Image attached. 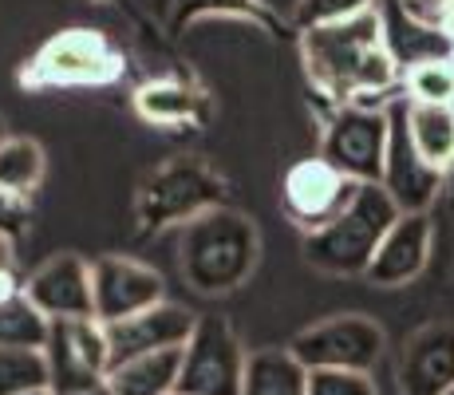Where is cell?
<instances>
[{"mask_svg":"<svg viewBox=\"0 0 454 395\" xmlns=\"http://www.w3.org/2000/svg\"><path fill=\"white\" fill-rule=\"evenodd\" d=\"M301 59L312 87L328 103H375V95L391 103V91L403 87V72L383 43L380 12H364L356 20L320 24L301 32Z\"/></svg>","mask_w":454,"mask_h":395,"instance_id":"cell-1","label":"cell"},{"mask_svg":"<svg viewBox=\"0 0 454 395\" xmlns=\"http://www.w3.org/2000/svg\"><path fill=\"white\" fill-rule=\"evenodd\" d=\"M257 253V225L230 206H214L178 225V269L186 285L202 296L233 293L253 273Z\"/></svg>","mask_w":454,"mask_h":395,"instance_id":"cell-2","label":"cell"},{"mask_svg":"<svg viewBox=\"0 0 454 395\" xmlns=\"http://www.w3.org/2000/svg\"><path fill=\"white\" fill-rule=\"evenodd\" d=\"M403 214L380 182H364L356 198L317 233H304V257L312 269L332 277H364L383 233Z\"/></svg>","mask_w":454,"mask_h":395,"instance_id":"cell-3","label":"cell"},{"mask_svg":"<svg viewBox=\"0 0 454 395\" xmlns=\"http://www.w3.org/2000/svg\"><path fill=\"white\" fill-rule=\"evenodd\" d=\"M214 206H222V178L202 158H170L143 182L135 217L143 230H162V225H186L190 217Z\"/></svg>","mask_w":454,"mask_h":395,"instance_id":"cell-4","label":"cell"},{"mask_svg":"<svg viewBox=\"0 0 454 395\" xmlns=\"http://www.w3.org/2000/svg\"><path fill=\"white\" fill-rule=\"evenodd\" d=\"M387 103H344L332 111L325 127L320 158H328L352 182H380L387 158Z\"/></svg>","mask_w":454,"mask_h":395,"instance_id":"cell-5","label":"cell"},{"mask_svg":"<svg viewBox=\"0 0 454 395\" xmlns=\"http://www.w3.org/2000/svg\"><path fill=\"white\" fill-rule=\"evenodd\" d=\"M123 75V56L115 43L91 28L59 32L40 48L32 67L24 72L28 87H99Z\"/></svg>","mask_w":454,"mask_h":395,"instance_id":"cell-6","label":"cell"},{"mask_svg":"<svg viewBox=\"0 0 454 395\" xmlns=\"http://www.w3.org/2000/svg\"><path fill=\"white\" fill-rule=\"evenodd\" d=\"M383 348H387V336L383 328L364 312H344L332 316V320H320L312 328L296 332L289 352L301 359L309 372L317 367H348V372H372L383 359Z\"/></svg>","mask_w":454,"mask_h":395,"instance_id":"cell-7","label":"cell"},{"mask_svg":"<svg viewBox=\"0 0 454 395\" xmlns=\"http://www.w3.org/2000/svg\"><path fill=\"white\" fill-rule=\"evenodd\" d=\"M249 352L222 316H198L194 336L182 348L178 391L186 395H241Z\"/></svg>","mask_w":454,"mask_h":395,"instance_id":"cell-8","label":"cell"},{"mask_svg":"<svg viewBox=\"0 0 454 395\" xmlns=\"http://www.w3.org/2000/svg\"><path fill=\"white\" fill-rule=\"evenodd\" d=\"M48 367H51V391H75L107 383L111 372V340L107 324L83 316V320H51L48 332Z\"/></svg>","mask_w":454,"mask_h":395,"instance_id":"cell-9","label":"cell"},{"mask_svg":"<svg viewBox=\"0 0 454 395\" xmlns=\"http://www.w3.org/2000/svg\"><path fill=\"white\" fill-rule=\"evenodd\" d=\"M360 186L364 182H352L348 174H340L328 158H301L281 178V206L296 230L317 233L356 198Z\"/></svg>","mask_w":454,"mask_h":395,"instance_id":"cell-10","label":"cell"},{"mask_svg":"<svg viewBox=\"0 0 454 395\" xmlns=\"http://www.w3.org/2000/svg\"><path fill=\"white\" fill-rule=\"evenodd\" d=\"M387 119H391V135H387V158H383L380 186L395 198V206L403 214H419V209L427 214V206H431L442 186V170H434L415 151L411 130H407V95H395L387 103Z\"/></svg>","mask_w":454,"mask_h":395,"instance_id":"cell-11","label":"cell"},{"mask_svg":"<svg viewBox=\"0 0 454 395\" xmlns=\"http://www.w3.org/2000/svg\"><path fill=\"white\" fill-rule=\"evenodd\" d=\"M91 285H95V320L115 324L127 320V316L154 309L159 301H166V285L162 273L135 257H99L91 261Z\"/></svg>","mask_w":454,"mask_h":395,"instance_id":"cell-12","label":"cell"},{"mask_svg":"<svg viewBox=\"0 0 454 395\" xmlns=\"http://www.w3.org/2000/svg\"><path fill=\"white\" fill-rule=\"evenodd\" d=\"M24 293L48 320H83L95 316L91 261L80 253H56L24 277Z\"/></svg>","mask_w":454,"mask_h":395,"instance_id":"cell-13","label":"cell"},{"mask_svg":"<svg viewBox=\"0 0 454 395\" xmlns=\"http://www.w3.org/2000/svg\"><path fill=\"white\" fill-rule=\"evenodd\" d=\"M375 12H380L383 43L399 72H411L427 59H454V36L442 28L439 16H427L423 8H411L403 0H380Z\"/></svg>","mask_w":454,"mask_h":395,"instance_id":"cell-14","label":"cell"},{"mask_svg":"<svg viewBox=\"0 0 454 395\" xmlns=\"http://www.w3.org/2000/svg\"><path fill=\"white\" fill-rule=\"evenodd\" d=\"M198 316L174 301H159L154 309H143L127 320L107 324L111 340V364L143 352H166V348H186V340L194 336Z\"/></svg>","mask_w":454,"mask_h":395,"instance_id":"cell-15","label":"cell"},{"mask_svg":"<svg viewBox=\"0 0 454 395\" xmlns=\"http://www.w3.org/2000/svg\"><path fill=\"white\" fill-rule=\"evenodd\" d=\"M431 217L419 209V214H399L395 222H391V230L383 233L380 249H375L372 265H368V277L372 285L380 288H399L407 285V280H415L423 273L427 257H431Z\"/></svg>","mask_w":454,"mask_h":395,"instance_id":"cell-16","label":"cell"},{"mask_svg":"<svg viewBox=\"0 0 454 395\" xmlns=\"http://www.w3.org/2000/svg\"><path fill=\"white\" fill-rule=\"evenodd\" d=\"M450 388H454V324H427L403 344L399 391L447 395Z\"/></svg>","mask_w":454,"mask_h":395,"instance_id":"cell-17","label":"cell"},{"mask_svg":"<svg viewBox=\"0 0 454 395\" xmlns=\"http://www.w3.org/2000/svg\"><path fill=\"white\" fill-rule=\"evenodd\" d=\"M178 372H182V348L143 352L111 364L107 388L111 395H174L178 391Z\"/></svg>","mask_w":454,"mask_h":395,"instance_id":"cell-18","label":"cell"},{"mask_svg":"<svg viewBox=\"0 0 454 395\" xmlns=\"http://www.w3.org/2000/svg\"><path fill=\"white\" fill-rule=\"evenodd\" d=\"M241 395H309V367L289 348L249 352Z\"/></svg>","mask_w":454,"mask_h":395,"instance_id":"cell-19","label":"cell"},{"mask_svg":"<svg viewBox=\"0 0 454 395\" xmlns=\"http://www.w3.org/2000/svg\"><path fill=\"white\" fill-rule=\"evenodd\" d=\"M407 130L415 151L434 170H454V103H411L407 99Z\"/></svg>","mask_w":454,"mask_h":395,"instance_id":"cell-20","label":"cell"},{"mask_svg":"<svg viewBox=\"0 0 454 395\" xmlns=\"http://www.w3.org/2000/svg\"><path fill=\"white\" fill-rule=\"evenodd\" d=\"M135 107L146 122H162V127H178V122H198L206 115V95L194 87L178 83V79H159V83L138 87Z\"/></svg>","mask_w":454,"mask_h":395,"instance_id":"cell-21","label":"cell"},{"mask_svg":"<svg viewBox=\"0 0 454 395\" xmlns=\"http://www.w3.org/2000/svg\"><path fill=\"white\" fill-rule=\"evenodd\" d=\"M43 182V151L36 138H4L0 143V190L8 198H28Z\"/></svg>","mask_w":454,"mask_h":395,"instance_id":"cell-22","label":"cell"},{"mask_svg":"<svg viewBox=\"0 0 454 395\" xmlns=\"http://www.w3.org/2000/svg\"><path fill=\"white\" fill-rule=\"evenodd\" d=\"M48 332L51 320L28 301V293L0 296V344L4 348H43Z\"/></svg>","mask_w":454,"mask_h":395,"instance_id":"cell-23","label":"cell"},{"mask_svg":"<svg viewBox=\"0 0 454 395\" xmlns=\"http://www.w3.org/2000/svg\"><path fill=\"white\" fill-rule=\"evenodd\" d=\"M51 388V367L43 348H4L0 344V395H28Z\"/></svg>","mask_w":454,"mask_h":395,"instance_id":"cell-24","label":"cell"},{"mask_svg":"<svg viewBox=\"0 0 454 395\" xmlns=\"http://www.w3.org/2000/svg\"><path fill=\"white\" fill-rule=\"evenodd\" d=\"M403 95L411 103H454V59H427L403 72Z\"/></svg>","mask_w":454,"mask_h":395,"instance_id":"cell-25","label":"cell"},{"mask_svg":"<svg viewBox=\"0 0 454 395\" xmlns=\"http://www.w3.org/2000/svg\"><path fill=\"white\" fill-rule=\"evenodd\" d=\"M380 0H293V24L296 28H320V24L356 20V16L372 12Z\"/></svg>","mask_w":454,"mask_h":395,"instance_id":"cell-26","label":"cell"},{"mask_svg":"<svg viewBox=\"0 0 454 395\" xmlns=\"http://www.w3.org/2000/svg\"><path fill=\"white\" fill-rule=\"evenodd\" d=\"M309 395H380L372 372H348V367H317L309 372Z\"/></svg>","mask_w":454,"mask_h":395,"instance_id":"cell-27","label":"cell"},{"mask_svg":"<svg viewBox=\"0 0 454 395\" xmlns=\"http://www.w3.org/2000/svg\"><path fill=\"white\" fill-rule=\"evenodd\" d=\"M206 8H217V12H253V0H178V16L174 20H190V16L206 12Z\"/></svg>","mask_w":454,"mask_h":395,"instance_id":"cell-28","label":"cell"},{"mask_svg":"<svg viewBox=\"0 0 454 395\" xmlns=\"http://www.w3.org/2000/svg\"><path fill=\"white\" fill-rule=\"evenodd\" d=\"M4 269H16V257H12V241H8V233L0 230V273Z\"/></svg>","mask_w":454,"mask_h":395,"instance_id":"cell-29","label":"cell"},{"mask_svg":"<svg viewBox=\"0 0 454 395\" xmlns=\"http://www.w3.org/2000/svg\"><path fill=\"white\" fill-rule=\"evenodd\" d=\"M56 395H111L107 383H95V388H75V391H56Z\"/></svg>","mask_w":454,"mask_h":395,"instance_id":"cell-30","label":"cell"},{"mask_svg":"<svg viewBox=\"0 0 454 395\" xmlns=\"http://www.w3.org/2000/svg\"><path fill=\"white\" fill-rule=\"evenodd\" d=\"M403 4H411V8H423V12H427V4L442 8V4H447V0H403Z\"/></svg>","mask_w":454,"mask_h":395,"instance_id":"cell-31","label":"cell"},{"mask_svg":"<svg viewBox=\"0 0 454 395\" xmlns=\"http://www.w3.org/2000/svg\"><path fill=\"white\" fill-rule=\"evenodd\" d=\"M28 395H56V391H51V388H36V391H28Z\"/></svg>","mask_w":454,"mask_h":395,"instance_id":"cell-32","label":"cell"},{"mask_svg":"<svg viewBox=\"0 0 454 395\" xmlns=\"http://www.w3.org/2000/svg\"><path fill=\"white\" fill-rule=\"evenodd\" d=\"M4 138H8V135H4V119H0V143H4Z\"/></svg>","mask_w":454,"mask_h":395,"instance_id":"cell-33","label":"cell"},{"mask_svg":"<svg viewBox=\"0 0 454 395\" xmlns=\"http://www.w3.org/2000/svg\"><path fill=\"white\" fill-rule=\"evenodd\" d=\"M174 395H186V391H174Z\"/></svg>","mask_w":454,"mask_h":395,"instance_id":"cell-34","label":"cell"},{"mask_svg":"<svg viewBox=\"0 0 454 395\" xmlns=\"http://www.w3.org/2000/svg\"><path fill=\"white\" fill-rule=\"evenodd\" d=\"M447 395H454V388H450V391H447Z\"/></svg>","mask_w":454,"mask_h":395,"instance_id":"cell-35","label":"cell"}]
</instances>
